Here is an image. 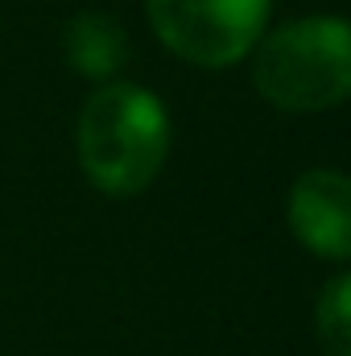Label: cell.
I'll use <instances>...</instances> for the list:
<instances>
[{
	"label": "cell",
	"instance_id": "obj_1",
	"mask_svg": "<svg viewBox=\"0 0 351 356\" xmlns=\"http://www.w3.org/2000/svg\"><path fill=\"white\" fill-rule=\"evenodd\" d=\"M170 154V116L153 91L103 83L79 112V162L103 195H141Z\"/></svg>",
	"mask_w": 351,
	"mask_h": 356
},
{
	"label": "cell",
	"instance_id": "obj_2",
	"mask_svg": "<svg viewBox=\"0 0 351 356\" xmlns=\"http://www.w3.org/2000/svg\"><path fill=\"white\" fill-rule=\"evenodd\" d=\"M252 83L273 108L327 112L351 91V42L339 17H302L268 33L252 58Z\"/></svg>",
	"mask_w": 351,
	"mask_h": 356
},
{
	"label": "cell",
	"instance_id": "obj_3",
	"mask_svg": "<svg viewBox=\"0 0 351 356\" xmlns=\"http://www.w3.org/2000/svg\"><path fill=\"white\" fill-rule=\"evenodd\" d=\"M157 38L194 67H232L264 33L268 0H145Z\"/></svg>",
	"mask_w": 351,
	"mask_h": 356
},
{
	"label": "cell",
	"instance_id": "obj_4",
	"mask_svg": "<svg viewBox=\"0 0 351 356\" xmlns=\"http://www.w3.org/2000/svg\"><path fill=\"white\" fill-rule=\"evenodd\" d=\"M289 224L298 241L331 261L351 253V186L339 170H306L289 191Z\"/></svg>",
	"mask_w": 351,
	"mask_h": 356
},
{
	"label": "cell",
	"instance_id": "obj_5",
	"mask_svg": "<svg viewBox=\"0 0 351 356\" xmlns=\"http://www.w3.org/2000/svg\"><path fill=\"white\" fill-rule=\"evenodd\" d=\"M67 63L87 79H112L128 63V33L108 13H79L67 25Z\"/></svg>",
	"mask_w": 351,
	"mask_h": 356
},
{
	"label": "cell",
	"instance_id": "obj_6",
	"mask_svg": "<svg viewBox=\"0 0 351 356\" xmlns=\"http://www.w3.org/2000/svg\"><path fill=\"white\" fill-rule=\"evenodd\" d=\"M314 332H318V344L327 356H351V282L343 273L323 290Z\"/></svg>",
	"mask_w": 351,
	"mask_h": 356
}]
</instances>
